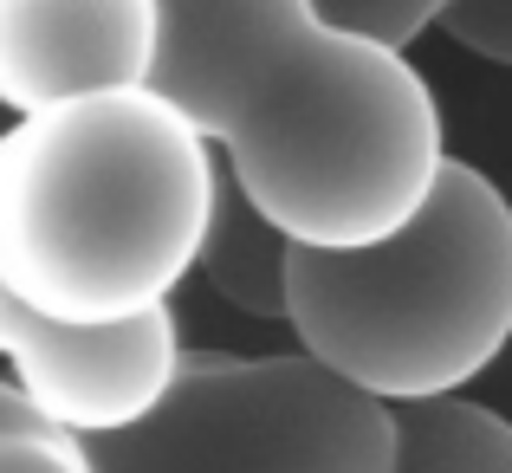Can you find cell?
<instances>
[{"label":"cell","instance_id":"obj_8","mask_svg":"<svg viewBox=\"0 0 512 473\" xmlns=\"http://www.w3.org/2000/svg\"><path fill=\"white\" fill-rule=\"evenodd\" d=\"M396 473H512V422L467 396L396 409Z\"/></svg>","mask_w":512,"mask_h":473},{"label":"cell","instance_id":"obj_1","mask_svg":"<svg viewBox=\"0 0 512 473\" xmlns=\"http://www.w3.org/2000/svg\"><path fill=\"white\" fill-rule=\"evenodd\" d=\"M156 98L299 253H370L448 175L435 85L318 0H163Z\"/></svg>","mask_w":512,"mask_h":473},{"label":"cell","instance_id":"obj_9","mask_svg":"<svg viewBox=\"0 0 512 473\" xmlns=\"http://www.w3.org/2000/svg\"><path fill=\"white\" fill-rule=\"evenodd\" d=\"M318 7H325V20L338 26V33L370 39V46L402 52V59H409V46L422 33H435V20H441V0H318Z\"/></svg>","mask_w":512,"mask_h":473},{"label":"cell","instance_id":"obj_7","mask_svg":"<svg viewBox=\"0 0 512 473\" xmlns=\"http://www.w3.org/2000/svg\"><path fill=\"white\" fill-rule=\"evenodd\" d=\"M292 253L299 247H292L273 221H260V208H253L221 169V195H214V221H208V240H201L195 279L227 305V312H240L253 324H286Z\"/></svg>","mask_w":512,"mask_h":473},{"label":"cell","instance_id":"obj_10","mask_svg":"<svg viewBox=\"0 0 512 473\" xmlns=\"http://www.w3.org/2000/svg\"><path fill=\"white\" fill-rule=\"evenodd\" d=\"M435 33H448L461 52L512 72V0H448Z\"/></svg>","mask_w":512,"mask_h":473},{"label":"cell","instance_id":"obj_5","mask_svg":"<svg viewBox=\"0 0 512 473\" xmlns=\"http://www.w3.org/2000/svg\"><path fill=\"white\" fill-rule=\"evenodd\" d=\"M182 357L188 350L169 305L137 324L85 331V324H52L0 299L7 383L52 435L78 441V448H104V441H124L143 422H156L182 383Z\"/></svg>","mask_w":512,"mask_h":473},{"label":"cell","instance_id":"obj_11","mask_svg":"<svg viewBox=\"0 0 512 473\" xmlns=\"http://www.w3.org/2000/svg\"><path fill=\"white\" fill-rule=\"evenodd\" d=\"M0 473H98V467H91V448L33 422V428H0Z\"/></svg>","mask_w":512,"mask_h":473},{"label":"cell","instance_id":"obj_4","mask_svg":"<svg viewBox=\"0 0 512 473\" xmlns=\"http://www.w3.org/2000/svg\"><path fill=\"white\" fill-rule=\"evenodd\" d=\"M98 473H396V409L299 350H188L156 422L91 448Z\"/></svg>","mask_w":512,"mask_h":473},{"label":"cell","instance_id":"obj_6","mask_svg":"<svg viewBox=\"0 0 512 473\" xmlns=\"http://www.w3.org/2000/svg\"><path fill=\"white\" fill-rule=\"evenodd\" d=\"M163 0H0V111L13 124L150 91Z\"/></svg>","mask_w":512,"mask_h":473},{"label":"cell","instance_id":"obj_2","mask_svg":"<svg viewBox=\"0 0 512 473\" xmlns=\"http://www.w3.org/2000/svg\"><path fill=\"white\" fill-rule=\"evenodd\" d=\"M221 156L156 91L0 130V299L52 324H137L195 273Z\"/></svg>","mask_w":512,"mask_h":473},{"label":"cell","instance_id":"obj_3","mask_svg":"<svg viewBox=\"0 0 512 473\" xmlns=\"http://www.w3.org/2000/svg\"><path fill=\"white\" fill-rule=\"evenodd\" d=\"M299 357L383 409L461 402L512 344V201L448 162L435 201L370 253H292Z\"/></svg>","mask_w":512,"mask_h":473}]
</instances>
